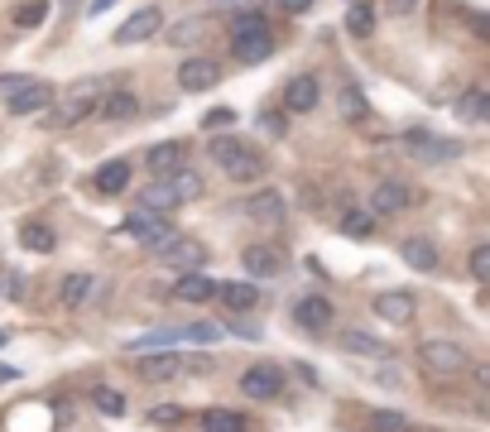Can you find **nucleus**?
<instances>
[{"instance_id":"23","label":"nucleus","mask_w":490,"mask_h":432,"mask_svg":"<svg viewBox=\"0 0 490 432\" xmlns=\"http://www.w3.org/2000/svg\"><path fill=\"white\" fill-rule=\"evenodd\" d=\"M245 211L255 216V221H269V226H275V221H284V197L265 188V192H255V197L245 202Z\"/></svg>"},{"instance_id":"47","label":"nucleus","mask_w":490,"mask_h":432,"mask_svg":"<svg viewBox=\"0 0 490 432\" xmlns=\"http://www.w3.org/2000/svg\"><path fill=\"white\" fill-rule=\"evenodd\" d=\"M20 82H25V77H0V96H10L15 87H20Z\"/></svg>"},{"instance_id":"27","label":"nucleus","mask_w":490,"mask_h":432,"mask_svg":"<svg viewBox=\"0 0 490 432\" xmlns=\"http://www.w3.org/2000/svg\"><path fill=\"white\" fill-rule=\"evenodd\" d=\"M202 432H245V418L231 408H212V413H202Z\"/></svg>"},{"instance_id":"46","label":"nucleus","mask_w":490,"mask_h":432,"mask_svg":"<svg viewBox=\"0 0 490 432\" xmlns=\"http://www.w3.org/2000/svg\"><path fill=\"white\" fill-rule=\"evenodd\" d=\"M15 379H20V370H15V365H0V385H15Z\"/></svg>"},{"instance_id":"5","label":"nucleus","mask_w":490,"mask_h":432,"mask_svg":"<svg viewBox=\"0 0 490 432\" xmlns=\"http://www.w3.org/2000/svg\"><path fill=\"white\" fill-rule=\"evenodd\" d=\"M418 360H424L433 375H457V370H466V351H462L457 341H443V337H428L424 346H418Z\"/></svg>"},{"instance_id":"4","label":"nucleus","mask_w":490,"mask_h":432,"mask_svg":"<svg viewBox=\"0 0 490 432\" xmlns=\"http://www.w3.org/2000/svg\"><path fill=\"white\" fill-rule=\"evenodd\" d=\"M125 231H130L140 245H149V250H159L164 241H174V221H168L164 211H149V207L130 211V216H125Z\"/></svg>"},{"instance_id":"9","label":"nucleus","mask_w":490,"mask_h":432,"mask_svg":"<svg viewBox=\"0 0 490 432\" xmlns=\"http://www.w3.org/2000/svg\"><path fill=\"white\" fill-rule=\"evenodd\" d=\"M5 106L15 111V115H34V111H44V106H54V87L48 82H20L10 96H5Z\"/></svg>"},{"instance_id":"32","label":"nucleus","mask_w":490,"mask_h":432,"mask_svg":"<svg viewBox=\"0 0 490 432\" xmlns=\"http://www.w3.org/2000/svg\"><path fill=\"white\" fill-rule=\"evenodd\" d=\"M48 15V0H25L20 10H15V29H39Z\"/></svg>"},{"instance_id":"42","label":"nucleus","mask_w":490,"mask_h":432,"mask_svg":"<svg viewBox=\"0 0 490 432\" xmlns=\"http://www.w3.org/2000/svg\"><path fill=\"white\" fill-rule=\"evenodd\" d=\"M216 125H235V111H231V106L212 111V115H207V130H216Z\"/></svg>"},{"instance_id":"49","label":"nucleus","mask_w":490,"mask_h":432,"mask_svg":"<svg viewBox=\"0 0 490 432\" xmlns=\"http://www.w3.org/2000/svg\"><path fill=\"white\" fill-rule=\"evenodd\" d=\"M115 5V0H92V5H87V15H106Z\"/></svg>"},{"instance_id":"17","label":"nucleus","mask_w":490,"mask_h":432,"mask_svg":"<svg viewBox=\"0 0 490 432\" xmlns=\"http://www.w3.org/2000/svg\"><path fill=\"white\" fill-rule=\"evenodd\" d=\"M183 154H188V149L174 144V140H168V144H155V149L145 154V169H149V173H174V169H183Z\"/></svg>"},{"instance_id":"10","label":"nucleus","mask_w":490,"mask_h":432,"mask_svg":"<svg viewBox=\"0 0 490 432\" xmlns=\"http://www.w3.org/2000/svg\"><path fill=\"white\" fill-rule=\"evenodd\" d=\"M159 25H164V15H159V5H145V10H135L130 20L115 29V44H145L149 34H159Z\"/></svg>"},{"instance_id":"40","label":"nucleus","mask_w":490,"mask_h":432,"mask_svg":"<svg viewBox=\"0 0 490 432\" xmlns=\"http://www.w3.org/2000/svg\"><path fill=\"white\" fill-rule=\"evenodd\" d=\"M178 337H188V341H216V337H222V327H212V322H193V327H183Z\"/></svg>"},{"instance_id":"11","label":"nucleus","mask_w":490,"mask_h":432,"mask_svg":"<svg viewBox=\"0 0 490 432\" xmlns=\"http://www.w3.org/2000/svg\"><path fill=\"white\" fill-rule=\"evenodd\" d=\"M216 82H222V68H216L212 58H188L178 68V87L183 92H212Z\"/></svg>"},{"instance_id":"35","label":"nucleus","mask_w":490,"mask_h":432,"mask_svg":"<svg viewBox=\"0 0 490 432\" xmlns=\"http://www.w3.org/2000/svg\"><path fill=\"white\" fill-rule=\"evenodd\" d=\"M168 182H174V192L183 197V202H197V197H202V178L188 173V169H174V178H168Z\"/></svg>"},{"instance_id":"31","label":"nucleus","mask_w":490,"mask_h":432,"mask_svg":"<svg viewBox=\"0 0 490 432\" xmlns=\"http://www.w3.org/2000/svg\"><path fill=\"white\" fill-rule=\"evenodd\" d=\"M92 404H96L101 413H106V418H121V413H125V394L101 385V389H92Z\"/></svg>"},{"instance_id":"50","label":"nucleus","mask_w":490,"mask_h":432,"mask_svg":"<svg viewBox=\"0 0 490 432\" xmlns=\"http://www.w3.org/2000/svg\"><path fill=\"white\" fill-rule=\"evenodd\" d=\"M5 341H10V331H0V346H5Z\"/></svg>"},{"instance_id":"2","label":"nucleus","mask_w":490,"mask_h":432,"mask_svg":"<svg viewBox=\"0 0 490 432\" xmlns=\"http://www.w3.org/2000/svg\"><path fill=\"white\" fill-rule=\"evenodd\" d=\"M212 159L222 163V173L235 178V182H250V178L265 173L260 149H250V144H241V140H216V144H212Z\"/></svg>"},{"instance_id":"19","label":"nucleus","mask_w":490,"mask_h":432,"mask_svg":"<svg viewBox=\"0 0 490 432\" xmlns=\"http://www.w3.org/2000/svg\"><path fill=\"white\" fill-rule=\"evenodd\" d=\"M135 111H140V102H135L130 92H106V96L96 102V115H101V121H130Z\"/></svg>"},{"instance_id":"48","label":"nucleus","mask_w":490,"mask_h":432,"mask_svg":"<svg viewBox=\"0 0 490 432\" xmlns=\"http://www.w3.org/2000/svg\"><path fill=\"white\" fill-rule=\"evenodd\" d=\"M414 5H418V0H390V10H395V15H409Z\"/></svg>"},{"instance_id":"1","label":"nucleus","mask_w":490,"mask_h":432,"mask_svg":"<svg viewBox=\"0 0 490 432\" xmlns=\"http://www.w3.org/2000/svg\"><path fill=\"white\" fill-rule=\"evenodd\" d=\"M231 54H235V63H250V68L275 54V34H269L260 10H245L231 20Z\"/></svg>"},{"instance_id":"21","label":"nucleus","mask_w":490,"mask_h":432,"mask_svg":"<svg viewBox=\"0 0 490 432\" xmlns=\"http://www.w3.org/2000/svg\"><path fill=\"white\" fill-rule=\"evenodd\" d=\"M216 298H222L231 312H250L260 303V289L255 284H216Z\"/></svg>"},{"instance_id":"18","label":"nucleus","mask_w":490,"mask_h":432,"mask_svg":"<svg viewBox=\"0 0 490 432\" xmlns=\"http://www.w3.org/2000/svg\"><path fill=\"white\" fill-rule=\"evenodd\" d=\"M174 298H183V303H212V298H216V284L193 270V274H183L178 284H174Z\"/></svg>"},{"instance_id":"25","label":"nucleus","mask_w":490,"mask_h":432,"mask_svg":"<svg viewBox=\"0 0 490 432\" xmlns=\"http://www.w3.org/2000/svg\"><path fill=\"white\" fill-rule=\"evenodd\" d=\"M92 289H96V279H92V274H67L58 293H63V303H67V308H82Z\"/></svg>"},{"instance_id":"30","label":"nucleus","mask_w":490,"mask_h":432,"mask_svg":"<svg viewBox=\"0 0 490 432\" xmlns=\"http://www.w3.org/2000/svg\"><path fill=\"white\" fill-rule=\"evenodd\" d=\"M342 231H346L351 241H365V236H375V216H370V211H346L342 216Z\"/></svg>"},{"instance_id":"33","label":"nucleus","mask_w":490,"mask_h":432,"mask_svg":"<svg viewBox=\"0 0 490 432\" xmlns=\"http://www.w3.org/2000/svg\"><path fill=\"white\" fill-rule=\"evenodd\" d=\"M342 346H346V351H356V356H385V341H375L370 331H346Z\"/></svg>"},{"instance_id":"37","label":"nucleus","mask_w":490,"mask_h":432,"mask_svg":"<svg viewBox=\"0 0 490 432\" xmlns=\"http://www.w3.org/2000/svg\"><path fill=\"white\" fill-rule=\"evenodd\" d=\"M342 115L346 121H361L365 115V92L361 87H342Z\"/></svg>"},{"instance_id":"29","label":"nucleus","mask_w":490,"mask_h":432,"mask_svg":"<svg viewBox=\"0 0 490 432\" xmlns=\"http://www.w3.org/2000/svg\"><path fill=\"white\" fill-rule=\"evenodd\" d=\"M183 197L174 192V182H155V188H145V202L140 207H149V211H168V207H178Z\"/></svg>"},{"instance_id":"3","label":"nucleus","mask_w":490,"mask_h":432,"mask_svg":"<svg viewBox=\"0 0 490 432\" xmlns=\"http://www.w3.org/2000/svg\"><path fill=\"white\" fill-rule=\"evenodd\" d=\"M101 96H106V82H101V77H82V82H73V92H67L63 111L54 115V125H77V121H87V115L96 111Z\"/></svg>"},{"instance_id":"45","label":"nucleus","mask_w":490,"mask_h":432,"mask_svg":"<svg viewBox=\"0 0 490 432\" xmlns=\"http://www.w3.org/2000/svg\"><path fill=\"white\" fill-rule=\"evenodd\" d=\"M279 5L289 10V15H303V10H313V0H279Z\"/></svg>"},{"instance_id":"20","label":"nucleus","mask_w":490,"mask_h":432,"mask_svg":"<svg viewBox=\"0 0 490 432\" xmlns=\"http://www.w3.org/2000/svg\"><path fill=\"white\" fill-rule=\"evenodd\" d=\"M140 375H145V379H155V385H159V379H174V375H183V356H178V351L145 356V360H140Z\"/></svg>"},{"instance_id":"6","label":"nucleus","mask_w":490,"mask_h":432,"mask_svg":"<svg viewBox=\"0 0 490 432\" xmlns=\"http://www.w3.org/2000/svg\"><path fill=\"white\" fill-rule=\"evenodd\" d=\"M159 260H164V264H174L178 274H183V270L193 274V270H202V264H207V245H202V241H188V236H183V241L174 236V241H164V245H159Z\"/></svg>"},{"instance_id":"41","label":"nucleus","mask_w":490,"mask_h":432,"mask_svg":"<svg viewBox=\"0 0 490 432\" xmlns=\"http://www.w3.org/2000/svg\"><path fill=\"white\" fill-rule=\"evenodd\" d=\"M149 418H155V423H178L183 408L178 404H159V408H149Z\"/></svg>"},{"instance_id":"14","label":"nucleus","mask_w":490,"mask_h":432,"mask_svg":"<svg viewBox=\"0 0 490 432\" xmlns=\"http://www.w3.org/2000/svg\"><path fill=\"white\" fill-rule=\"evenodd\" d=\"M414 308H418V298H414V293H399V289H390V293H380V298H375V312H380L385 322H395V327H399V322H409V318H414Z\"/></svg>"},{"instance_id":"39","label":"nucleus","mask_w":490,"mask_h":432,"mask_svg":"<svg viewBox=\"0 0 490 432\" xmlns=\"http://www.w3.org/2000/svg\"><path fill=\"white\" fill-rule=\"evenodd\" d=\"M375 432H414V423L404 413H375Z\"/></svg>"},{"instance_id":"28","label":"nucleus","mask_w":490,"mask_h":432,"mask_svg":"<svg viewBox=\"0 0 490 432\" xmlns=\"http://www.w3.org/2000/svg\"><path fill=\"white\" fill-rule=\"evenodd\" d=\"M346 29H351L356 39H365L370 29H375V5H370V0H356V5L346 10Z\"/></svg>"},{"instance_id":"36","label":"nucleus","mask_w":490,"mask_h":432,"mask_svg":"<svg viewBox=\"0 0 490 432\" xmlns=\"http://www.w3.org/2000/svg\"><path fill=\"white\" fill-rule=\"evenodd\" d=\"M462 115H466V121H485V115H490V96L485 92H466L462 96Z\"/></svg>"},{"instance_id":"38","label":"nucleus","mask_w":490,"mask_h":432,"mask_svg":"<svg viewBox=\"0 0 490 432\" xmlns=\"http://www.w3.org/2000/svg\"><path fill=\"white\" fill-rule=\"evenodd\" d=\"M471 279H476V284L490 279V245H476V250H471Z\"/></svg>"},{"instance_id":"7","label":"nucleus","mask_w":490,"mask_h":432,"mask_svg":"<svg viewBox=\"0 0 490 432\" xmlns=\"http://www.w3.org/2000/svg\"><path fill=\"white\" fill-rule=\"evenodd\" d=\"M279 389H284V370L279 365H250V370L241 375V394L245 398H279Z\"/></svg>"},{"instance_id":"12","label":"nucleus","mask_w":490,"mask_h":432,"mask_svg":"<svg viewBox=\"0 0 490 432\" xmlns=\"http://www.w3.org/2000/svg\"><path fill=\"white\" fill-rule=\"evenodd\" d=\"M294 322L308 327V331H323L332 322V298H317V293H303L294 303Z\"/></svg>"},{"instance_id":"8","label":"nucleus","mask_w":490,"mask_h":432,"mask_svg":"<svg viewBox=\"0 0 490 432\" xmlns=\"http://www.w3.org/2000/svg\"><path fill=\"white\" fill-rule=\"evenodd\" d=\"M414 202V188L409 182H395V178H385L375 182V192H370V216H395Z\"/></svg>"},{"instance_id":"34","label":"nucleus","mask_w":490,"mask_h":432,"mask_svg":"<svg viewBox=\"0 0 490 432\" xmlns=\"http://www.w3.org/2000/svg\"><path fill=\"white\" fill-rule=\"evenodd\" d=\"M174 341H178V331H149V337L125 341V351L130 356H145V351H155V346H174Z\"/></svg>"},{"instance_id":"13","label":"nucleus","mask_w":490,"mask_h":432,"mask_svg":"<svg viewBox=\"0 0 490 432\" xmlns=\"http://www.w3.org/2000/svg\"><path fill=\"white\" fill-rule=\"evenodd\" d=\"M404 149H409V154H418V159H433V163L457 154V144L437 140V135H428V130H409V135H404Z\"/></svg>"},{"instance_id":"24","label":"nucleus","mask_w":490,"mask_h":432,"mask_svg":"<svg viewBox=\"0 0 490 432\" xmlns=\"http://www.w3.org/2000/svg\"><path fill=\"white\" fill-rule=\"evenodd\" d=\"M20 245H25V250H34V255H48V250L58 245V236H54L44 221H25V226H20Z\"/></svg>"},{"instance_id":"26","label":"nucleus","mask_w":490,"mask_h":432,"mask_svg":"<svg viewBox=\"0 0 490 432\" xmlns=\"http://www.w3.org/2000/svg\"><path fill=\"white\" fill-rule=\"evenodd\" d=\"M404 260H409L414 270H424V274H433V270H437V250H433V241H404Z\"/></svg>"},{"instance_id":"16","label":"nucleus","mask_w":490,"mask_h":432,"mask_svg":"<svg viewBox=\"0 0 490 432\" xmlns=\"http://www.w3.org/2000/svg\"><path fill=\"white\" fill-rule=\"evenodd\" d=\"M241 260H245V270H250V274H260V279H275V274L284 270V260H279L275 245H250V250H245Z\"/></svg>"},{"instance_id":"44","label":"nucleus","mask_w":490,"mask_h":432,"mask_svg":"<svg viewBox=\"0 0 490 432\" xmlns=\"http://www.w3.org/2000/svg\"><path fill=\"white\" fill-rule=\"evenodd\" d=\"M260 130L265 135H284V115H260Z\"/></svg>"},{"instance_id":"43","label":"nucleus","mask_w":490,"mask_h":432,"mask_svg":"<svg viewBox=\"0 0 490 432\" xmlns=\"http://www.w3.org/2000/svg\"><path fill=\"white\" fill-rule=\"evenodd\" d=\"M193 39H197V20H188V25L174 29V44H193Z\"/></svg>"},{"instance_id":"15","label":"nucleus","mask_w":490,"mask_h":432,"mask_svg":"<svg viewBox=\"0 0 490 432\" xmlns=\"http://www.w3.org/2000/svg\"><path fill=\"white\" fill-rule=\"evenodd\" d=\"M284 106H289L294 115H308V111L317 106V77H308V73L294 77L289 92H284Z\"/></svg>"},{"instance_id":"22","label":"nucleus","mask_w":490,"mask_h":432,"mask_svg":"<svg viewBox=\"0 0 490 432\" xmlns=\"http://www.w3.org/2000/svg\"><path fill=\"white\" fill-rule=\"evenodd\" d=\"M125 182H130V163H125V159H111L106 169L96 173V192H106V197H121V192H125Z\"/></svg>"}]
</instances>
